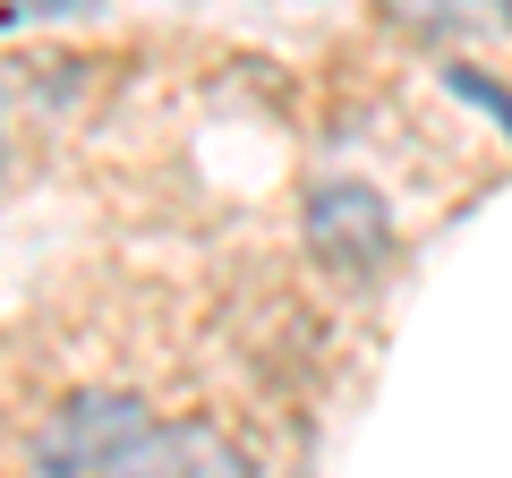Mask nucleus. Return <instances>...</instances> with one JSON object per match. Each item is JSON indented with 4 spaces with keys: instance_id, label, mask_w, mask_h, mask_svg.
Segmentation results:
<instances>
[{
    "instance_id": "obj_4",
    "label": "nucleus",
    "mask_w": 512,
    "mask_h": 478,
    "mask_svg": "<svg viewBox=\"0 0 512 478\" xmlns=\"http://www.w3.org/2000/svg\"><path fill=\"white\" fill-rule=\"evenodd\" d=\"M376 9L419 43H504L512 35L504 0H376Z\"/></svg>"
},
{
    "instance_id": "obj_3",
    "label": "nucleus",
    "mask_w": 512,
    "mask_h": 478,
    "mask_svg": "<svg viewBox=\"0 0 512 478\" xmlns=\"http://www.w3.org/2000/svg\"><path fill=\"white\" fill-rule=\"evenodd\" d=\"M111 478H265V461L222 419H197V410L188 419H163L154 410V427L111 461Z\"/></svg>"
},
{
    "instance_id": "obj_6",
    "label": "nucleus",
    "mask_w": 512,
    "mask_h": 478,
    "mask_svg": "<svg viewBox=\"0 0 512 478\" xmlns=\"http://www.w3.org/2000/svg\"><path fill=\"white\" fill-rule=\"evenodd\" d=\"M0 163H9V103H0Z\"/></svg>"
},
{
    "instance_id": "obj_2",
    "label": "nucleus",
    "mask_w": 512,
    "mask_h": 478,
    "mask_svg": "<svg viewBox=\"0 0 512 478\" xmlns=\"http://www.w3.org/2000/svg\"><path fill=\"white\" fill-rule=\"evenodd\" d=\"M299 239H308L316 274H333L342 291H367V282L393 274V205H384L376 180H316L308 205H299Z\"/></svg>"
},
{
    "instance_id": "obj_7",
    "label": "nucleus",
    "mask_w": 512,
    "mask_h": 478,
    "mask_svg": "<svg viewBox=\"0 0 512 478\" xmlns=\"http://www.w3.org/2000/svg\"><path fill=\"white\" fill-rule=\"evenodd\" d=\"M504 9H512V0H504Z\"/></svg>"
},
{
    "instance_id": "obj_5",
    "label": "nucleus",
    "mask_w": 512,
    "mask_h": 478,
    "mask_svg": "<svg viewBox=\"0 0 512 478\" xmlns=\"http://www.w3.org/2000/svg\"><path fill=\"white\" fill-rule=\"evenodd\" d=\"M77 9H94V0H18L9 18H77Z\"/></svg>"
},
{
    "instance_id": "obj_1",
    "label": "nucleus",
    "mask_w": 512,
    "mask_h": 478,
    "mask_svg": "<svg viewBox=\"0 0 512 478\" xmlns=\"http://www.w3.org/2000/svg\"><path fill=\"white\" fill-rule=\"evenodd\" d=\"M154 427V402L128 385H86L52 402L26 436V478H111V461Z\"/></svg>"
}]
</instances>
